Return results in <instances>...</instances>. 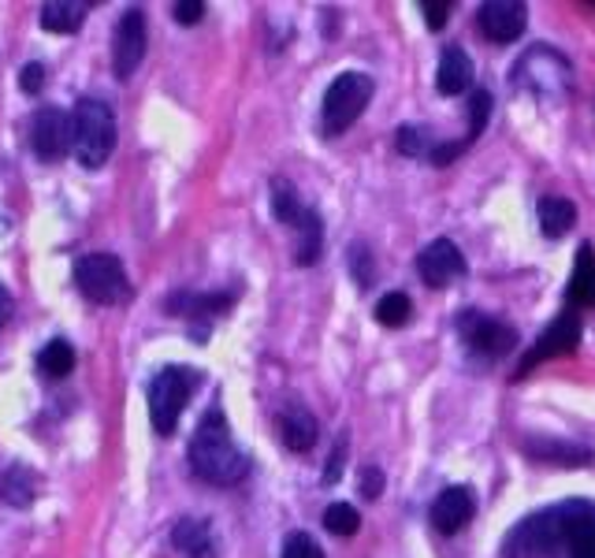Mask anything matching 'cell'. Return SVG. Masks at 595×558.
I'll return each instance as SVG.
<instances>
[{"label":"cell","instance_id":"cell-1","mask_svg":"<svg viewBox=\"0 0 595 558\" xmlns=\"http://www.w3.org/2000/svg\"><path fill=\"white\" fill-rule=\"evenodd\" d=\"M190 466H194L201 481L216 487H231L250 473V461L235 447L231 429H227L220 409H208V414L201 417L194 440H190Z\"/></svg>","mask_w":595,"mask_h":558},{"label":"cell","instance_id":"cell-2","mask_svg":"<svg viewBox=\"0 0 595 558\" xmlns=\"http://www.w3.org/2000/svg\"><path fill=\"white\" fill-rule=\"evenodd\" d=\"M116 150V112L101 98H83L72 112V153L83 168L98 172Z\"/></svg>","mask_w":595,"mask_h":558},{"label":"cell","instance_id":"cell-3","mask_svg":"<svg viewBox=\"0 0 595 558\" xmlns=\"http://www.w3.org/2000/svg\"><path fill=\"white\" fill-rule=\"evenodd\" d=\"M198 388V372L182 369V365H164L161 372L149 383V417H153V429L161 435H172L175 424L182 417V406L190 403Z\"/></svg>","mask_w":595,"mask_h":558},{"label":"cell","instance_id":"cell-4","mask_svg":"<svg viewBox=\"0 0 595 558\" xmlns=\"http://www.w3.org/2000/svg\"><path fill=\"white\" fill-rule=\"evenodd\" d=\"M372 98V78L365 72H343L324 93V135H343L346 127L357 124V116L365 112V104Z\"/></svg>","mask_w":595,"mask_h":558},{"label":"cell","instance_id":"cell-5","mask_svg":"<svg viewBox=\"0 0 595 558\" xmlns=\"http://www.w3.org/2000/svg\"><path fill=\"white\" fill-rule=\"evenodd\" d=\"M78 291L98 305H119L130 299V279L116 254H86L75 265Z\"/></svg>","mask_w":595,"mask_h":558},{"label":"cell","instance_id":"cell-6","mask_svg":"<svg viewBox=\"0 0 595 558\" xmlns=\"http://www.w3.org/2000/svg\"><path fill=\"white\" fill-rule=\"evenodd\" d=\"M562 551V510L550 507L524 518L503 544L506 558H544Z\"/></svg>","mask_w":595,"mask_h":558},{"label":"cell","instance_id":"cell-7","mask_svg":"<svg viewBox=\"0 0 595 558\" xmlns=\"http://www.w3.org/2000/svg\"><path fill=\"white\" fill-rule=\"evenodd\" d=\"M458 331L466 339V346L480 357H506L518 346V331L495 317H484V313L469 309L458 317Z\"/></svg>","mask_w":595,"mask_h":558},{"label":"cell","instance_id":"cell-8","mask_svg":"<svg viewBox=\"0 0 595 558\" xmlns=\"http://www.w3.org/2000/svg\"><path fill=\"white\" fill-rule=\"evenodd\" d=\"M145 46H149L145 15L138 8H127L116 23V34H112V72H116V78H130L138 72Z\"/></svg>","mask_w":595,"mask_h":558},{"label":"cell","instance_id":"cell-9","mask_svg":"<svg viewBox=\"0 0 595 558\" xmlns=\"http://www.w3.org/2000/svg\"><path fill=\"white\" fill-rule=\"evenodd\" d=\"M477 23L488 41L510 46V41H518L524 34V26H529V8L518 4V0H488V4H480Z\"/></svg>","mask_w":595,"mask_h":558},{"label":"cell","instance_id":"cell-10","mask_svg":"<svg viewBox=\"0 0 595 558\" xmlns=\"http://www.w3.org/2000/svg\"><path fill=\"white\" fill-rule=\"evenodd\" d=\"M72 145V116L64 109H38L30 119V150L41 161H60Z\"/></svg>","mask_w":595,"mask_h":558},{"label":"cell","instance_id":"cell-11","mask_svg":"<svg viewBox=\"0 0 595 558\" xmlns=\"http://www.w3.org/2000/svg\"><path fill=\"white\" fill-rule=\"evenodd\" d=\"M577 343H581V320H577L573 313H562V317H555V325L544 328V335L536 339V346L524 354V362L518 365V377H524L529 369H536V365L547 362V357L570 354Z\"/></svg>","mask_w":595,"mask_h":558},{"label":"cell","instance_id":"cell-12","mask_svg":"<svg viewBox=\"0 0 595 558\" xmlns=\"http://www.w3.org/2000/svg\"><path fill=\"white\" fill-rule=\"evenodd\" d=\"M562 551L595 558V503H562Z\"/></svg>","mask_w":595,"mask_h":558},{"label":"cell","instance_id":"cell-13","mask_svg":"<svg viewBox=\"0 0 595 558\" xmlns=\"http://www.w3.org/2000/svg\"><path fill=\"white\" fill-rule=\"evenodd\" d=\"M417 272H421L428 287H446L451 279L466 272V257H461V250L451 239H435L417 257Z\"/></svg>","mask_w":595,"mask_h":558},{"label":"cell","instance_id":"cell-14","mask_svg":"<svg viewBox=\"0 0 595 558\" xmlns=\"http://www.w3.org/2000/svg\"><path fill=\"white\" fill-rule=\"evenodd\" d=\"M472 513H477V503H472L469 487H446L440 499L432 503V525H435V533L454 536L458 529L469 525Z\"/></svg>","mask_w":595,"mask_h":558},{"label":"cell","instance_id":"cell-15","mask_svg":"<svg viewBox=\"0 0 595 558\" xmlns=\"http://www.w3.org/2000/svg\"><path fill=\"white\" fill-rule=\"evenodd\" d=\"M317 417L309 414L305 406H287L283 414H279V440H283L287 451H294V455H305V451L317 447Z\"/></svg>","mask_w":595,"mask_h":558},{"label":"cell","instance_id":"cell-16","mask_svg":"<svg viewBox=\"0 0 595 558\" xmlns=\"http://www.w3.org/2000/svg\"><path fill=\"white\" fill-rule=\"evenodd\" d=\"M521 451L536 461H555V466H588L595 461V455L588 447H577V443H562V440H547V435H536V440H524Z\"/></svg>","mask_w":595,"mask_h":558},{"label":"cell","instance_id":"cell-17","mask_svg":"<svg viewBox=\"0 0 595 558\" xmlns=\"http://www.w3.org/2000/svg\"><path fill=\"white\" fill-rule=\"evenodd\" d=\"M172 547H175L179 555H187V558H216L213 533H208V525H205V521H198V518L175 521V529H172Z\"/></svg>","mask_w":595,"mask_h":558},{"label":"cell","instance_id":"cell-18","mask_svg":"<svg viewBox=\"0 0 595 558\" xmlns=\"http://www.w3.org/2000/svg\"><path fill=\"white\" fill-rule=\"evenodd\" d=\"M435 86L446 98H458L472 86V60L466 56V49H446L440 60V75H435Z\"/></svg>","mask_w":595,"mask_h":558},{"label":"cell","instance_id":"cell-19","mask_svg":"<svg viewBox=\"0 0 595 558\" xmlns=\"http://www.w3.org/2000/svg\"><path fill=\"white\" fill-rule=\"evenodd\" d=\"M320 250H324V224L313 208H305L294 224V261L302 268H309L320 261Z\"/></svg>","mask_w":595,"mask_h":558},{"label":"cell","instance_id":"cell-20","mask_svg":"<svg viewBox=\"0 0 595 558\" xmlns=\"http://www.w3.org/2000/svg\"><path fill=\"white\" fill-rule=\"evenodd\" d=\"M536 220H540V231H544L547 239H562V234L577 224V208H573L570 198L544 194L536 205Z\"/></svg>","mask_w":595,"mask_h":558},{"label":"cell","instance_id":"cell-21","mask_svg":"<svg viewBox=\"0 0 595 558\" xmlns=\"http://www.w3.org/2000/svg\"><path fill=\"white\" fill-rule=\"evenodd\" d=\"M86 20L83 0H46L41 4V26L49 34H75Z\"/></svg>","mask_w":595,"mask_h":558},{"label":"cell","instance_id":"cell-22","mask_svg":"<svg viewBox=\"0 0 595 558\" xmlns=\"http://www.w3.org/2000/svg\"><path fill=\"white\" fill-rule=\"evenodd\" d=\"M0 495H4L8 507L26 510L38 495V477H34L30 466H8L4 481H0Z\"/></svg>","mask_w":595,"mask_h":558},{"label":"cell","instance_id":"cell-23","mask_svg":"<svg viewBox=\"0 0 595 558\" xmlns=\"http://www.w3.org/2000/svg\"><path fill=\"white\" fill-rule=\"evenodd\" d=\"M570 302L592 309L595 305V250L581 246L577 250V265H573V279H570Z\"/></svg>","mask_w":595,"mask_h":558},{"label":"cell","instance_id":"cell-24","mask_svg":"<svg viewBox=\"0 0 595 558\" xmlns=\"http://www.w3.org/2000/svg\"><path fill=\"white\" fill-rule=\"evenodd\" d=\"M38 369L46 372L49 380H64L67 372L75 369V346L67 343V339H52L49 346H41Z\"/></svg>","mask_w":595,"mask_h":558},{"label":"cell","instance_id":"cell-25","mask_svg":"<svg viewBox=\"0 0 595 558\" xmlns=\"http://www.w3.org/2000/svg\"><path fill=\"white\" fill-rule=\"evenodd\" d=\"M302 198H298L294 182L291 179H273V216L279 224H287V228H294L298 216H302Z\"/></svg>","mask_w":595,"mask_h":558},{"label":"cell","instance_id":"cell-26","mask_svg":"<svg viewBox=\"0 0 595 558\" xmlns=\"http://www.w3.org/2000/svg\"><path fill=\"white\" fill-rule=\"evenodd\" d=\"M409 317H414V302H409L406 294L391 291L376 302V320H380L383 328H406Z\"/></svg>","mask_w":595,"mask_h":558},{"label":"cell","instance_id":"cell-27","mask_svg":"<svg viewBox=\"0 0 595 558\" xmlns=\"http://www.w3.org/2000/svg\"><path fill=\"white\" fill-rule=\"evenodd\" d=\"M357 525H362V513L350 507V503H331V507L324 510V529H328L331 536H354Z\"/></svg>","mask_w":595,"mask_h":558},{"label":"cell","instance_id":"cell-28","mask_svg":"<svg viewBox=\"0 0 595 558\" xmlns=\"http://www.w3.org/2000/svg\"><path fill=\"white\" fill-rule=\"evenodd\" d=\"M395 145H398V153H406V156H432V150H435V145H428L425 127H398Z\"/></svg>","mask_w":595,"mask_h":558},{"label":"cell","instance_id":"cell-29","mask_svg":"<svg viewBox=\"0 0 595 558\" xmlns=\"http://www.w3.org/2000/svg\"><path fill=\"white\" fill-rule=\"evenodd\" d=\"M350 272H354L357 287H372L376 272H372V254L365 242H354V246H350Z\"/></svg>","mask_w":595,"mask_h":558},{"label":"cell","instance_id":"cell-30","mask_svg":"<svg viewBox=\"0 0 595 558\" xmlns=\"http://www.w3.org/2000/svg\"><path fill=\"white\" fill-rule=\"evenodd\" d=\"M488 112H492V93H488V90H477V93H472V101H469L472 124H469L466 142H472V138H480V130L488 127Z\"/></svg>","mask_w":595,"mask_h":558},{"label":"cell","instance_id":"cell-31","mask_svg":"<svg viewBox=\"0 0 595 558\" xmlns=\"http://www.w3.org/2000/svg\"><path fill=\"white\" fill-rule=\"evenodd\" d=\"M283 558H324V551L309 533H291L283 540Z\"/></svg>","mask_w":595,"mask_h":558},{"label":"cell","instance_id":"cell-32","mask_svg":"<svg viewBox=\"0 0 595 558\" xmlns=\"http://www.w3.org/2000/svg\"><path fill=\"white\" fill-rule=\"evenodd\" d=\"M357 487H362L365 499H380V495H383V469L380 466H365Z\"/></svg>","mask_w":595,"mask_h":558},{"label":"cell","instance_id":"cell-33","mask_svg":"<svg viewBox=\"0 0 595 558\" xmlns=\"http://www.w3.org/2000/svg\"><path fill=\"white\" fill-rule=\"evenodd\" d=\"M20 86H23V93H30V98H34V93H41V90H46V67H41V64H26L23 75H20Z\"/></svg>","mask_w":595,"mask_h":558},{"label":"cell","instance_id":"cell-34","mask_svg":"<svg viewBox=\"0 0 595 558\" xmlns=\"http://www.w3.org/2000/svg\"><path fill=\"white\" fill-rule=\"evenodd\" d=\"M343 461H346V432H343V440L336 443V451H331L328 469H324V484H336L339 477H343Z\"/></svg>","mask_w":595,"mask_h":558},{"label":"cell","instance_id":"cell-35","mask_svg":"<svg viewBox=\"0 0 595 558\" xmlns=\"http://www.w3.org/2000/svg\"><path fill=\"white\" fill-rule=\"evenodd\" d=\"M175 20L182 26H194L205 20V4H201V0H179V4H175Z\"/></svg>","mask_w":595,"mask_h":558},{"label":"cell","instance_id":"cell-36","mask_svg":"<svg viewBox=\"0 0 595 558\" xmlns=\"http://www.w3.org/2000/svg\"><path fill=\"white\" fill-rule=\"evenodd\" d=\"M421 12H425V20H428V26H432V30H443L446 26V12H451V4H432V0H425L421 4Z\"/></svg>","mask_w":595,"mask_h":558},{"label":"cell","instance_id":"cell-37","mask_svg":"<svg viewBox=\"0 0 595 558\" xmlns=\"http://www.w3.org/2000/svg\"><path fill=\"white\" fill-rule=\"evenodd\" d=\"M8 317H12V294H8V287L0 283V328L8 325Z\"/></svg>","mask_w":595,"mask_h":558}]
</instances>
